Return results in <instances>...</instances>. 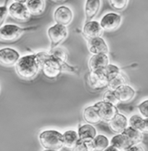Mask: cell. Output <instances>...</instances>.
<instances>
[{
	"label": "cell",
	"mask_w": 148,
	"mask_h": 151,
	"mask_svg": "<svg viewBox=\"0 0 148 151\" xmlns=\"http://www.w3.org/2000/svg\"><path fill=\"white\" fill-rule=\"evenodd\" d=\"M53 1H56V2H60V1H63V0H53Z\"/></svg>",
	"instance_id": "obj_37"
},
{
	"label": "cell",
	"mask_w": 148,
	"mask_h": 151,
	"mask_svg": "<svg viewBox=\"0 0 148 151\" xmlns=\"http://www.w3.org/2000/svg\"><path fill=\"white\" fill-rule=\"evenodd\" d=\"M114 92L118 101L121 103H128L132 101L136 93L132 86L126 84L118 86L116 89H114Z\"/></svg>",
	"instance_id": "obj_12"
},
{
	"label": "cell",
	"mask_w": 148,
	"mask_h": 151,
	"mask_svg": "<svg viewBox=\"0 0 148 151\" xmlns=\"http://www.w3.org/2000/svg\"><path fill=\"white\" fill-rule=\"evenodd\" d=\"M102 99V101L110 103V104L114 105H116L119 103V101H118V99H117V98H116V96L114 94V90H111V89H108L107 91H106L104 93Z\"/></svg>",
	"instance_id": "obj_29"
},
{
	"label": "cell",
	"mask_w": 148,
	"mask_h": 151,
	"mask_svg": "<svg viewBox=\"0 0 148 151\" xmlns=\"http://www.w3.org/2000/svg\"><path fill=\"white\" fill-rule=\"evenodd\" d=\"M123 151H145L144 148L139 143V144H133L131 146H129L127 149H126Z\"/></svg>",
	"instance_id": "obj_33"
},
{
	"label": "cell",
	"mask_w": 148,
	"mask_h": 151,
	"mask_svg": "<svg viewBox=\"0 0 148 151\" xmlns=\"http://www.w3.org/2000/svg\"><path fill=\"white\" fill-rule=\"evenodd\" d=\"M129 0H109L110 5L116 11H123L126 8Z\"/></svg>",
	"instance_id": "obj_30"
},
{
	"label": "cell",
	"mask_w": 148,
	"mask_h": 151,
	"mask_svg": "<svg viewBox=\"0 0 148 151\" xmlns=\"http://www.w3.org/2000/svg\"><path fill=\"white\" fill-rule=\"evenodd\" d=\"M43 151H59V150H46V149H44V150Z\"/></svg>",
	"instance_id": "obj_36"
},
{
	"label": "cell",
	"mask_w": 148,
	"mask_h": 151,
	"mask_svg": "<svg viewBox=\"0 0 148 151\" xmlns=\"http://www.w3.org/2000/svg\"><path fill=\"white\" fill-rule=\"evenodd\" d=\"M138 109H139V111L140 112L141 116L143 117H148V100L146 99L144 100L142 103H140L139 105H138Z\"/></svg>",
	"instance_id": "obj_31"
},
{
	"label": "cell",
	"mask_w": 148,
	"mask_h": 151,
	"mask_svg": "<svg viewBox=\"0 0 148 151\" xmlns=\"http://www.w3.org/2000/svg\"><path fill=\"white\" fill-rule=\"evenodd\" d=\"M25 5L30 15L34 16H39L43 14L45 10L44 0H27Z\"/></svg>",
	"instance_id": "obj_19"
},
{
	"label": "cell",
	"mask_w": 148,
	"mask_h": 151,
	"mask_svg": "<svg viewBox=\"0 0 148 151\" xmlns=\"http://www.w3.org/2000/svg\"><path fill=\"white\" fill-rule=\"evenodd\" d=\"M73 17L74 14L72 10L65 5L59 6L54 12V20L56 21V23L64 26L70 24L73 20Z\"/></svg>",
	"instance_id": "obj_10"
},
{
	"label": "cell",
	"mask_w": 148,
	"mask_h": 151,
	"mask_svg": "<svg viewBox=\"0 0 148 151\" xmlns=\"http://www.w3.org/2000/svg\"><path fill=\"white\" fill-rule=\"evenodd\" d=\"M77 134L79 137V140H93L97 135L96 129L92 124H82L80 125Z\"/></svg>",
	"instance_id": "obj_21"
},
{
	"label": "cell",
	"mask_w": 148,
	"mask_h": 151,
	"mask_svg": "<svg viewBox=\"0 0 148 151\" xmlns=\"http://www.w3.org/2000/svg\"><path fill=\"white\" fill-rule=\"evenodd\" d=\"M109 144L115 147L116 149H118L120 151L125 150L126 149H127L129 146L132 145L128 138L122 133H119V134L114 136L111 141L109 142Z\"/></svg>",
	"instance_id": "obj_22"
},
{
	"label": "cell",
	"mask_w": 148,
	"mask_h": 151,
	"mask_svg": "<svg viewBox=\"0 0 148 151\" xmlns=\"http://www.w3.org/2000/svg\"><path fill=\"white\" fill-rule=\"evenodd\" d=\"M72 151H94L93 140H79Z\"/></svg>",
	"instance_id": "obj_27"
},
{
	"label": "cell",
	"mask_w": 148,
	"mask_h": 151,
	"mask_svg": "<svg viewBox=\"0 0 148 151\" xmlns=\"http://www.w3.org/2000/svg\"><path fill=\"white\" fill-rule=\"evenodd\" d=\"M104 74L107 76L108 82L110 81L114 77H116L118 74L120 73V69L118 66L114 64H107L102 69Z\"/></svg>",
	"instance_id": "obj_26"
},
{
	"label": "cell",
	"mask_w": 148,
	"mask_h": 151,
	"mask_svg": "<svg viewBox=\"0 0 148 151\" xmlns=\"http://www.w3.org/2000/svg\"><path fill=\"white\" fill-rule=\"evenodd\" d=\"M88 48L92 55L107 54L108 46L102 36L93 37L88 39Z\"/></svg>",
	"instance_id": "obj_11"
},
{
	"label": "cell",
	"mask_w": 148,
	"mask_h": 151,
	"mask_svg": "<svg viewBox=\"0 0 148 151\" xmlns=\"http://www.w3.org/2000/svg\"><path fill=\"white\" fill-rule=\"evenodd\" d=\"M122 134H124L126 137L128 138L129 142H131L132 145L140 143L143 141V138H144L143 133H141L140 131L137 130L135 129L132 128L130 126H127L122 131Z\"/></svg>",
	"instance_id": "obj_24"
},
{
	"label": "cell",
	"mask_w": 148,
	"mask_h": 151,
	"mask_svg": "<svg viewBox=\"0 0 148 151\" xmlns=\"http://www.w3.org/2000/svg\"><path fill=\"white\" fill-rule=\"evenodd\" d=\"M109 145V140L104 135H96L93 139L94 151H102Z\"/></svg>",
	"instance_id": "obj_25"
},
{
	"label": "cell",
	"mask_w": 148,
	"mask_h": 151,
	"mask_svg": "<svg viewBox=\"0 0 148 151\" xmlns=\"http://www.w3.org/2000/svg\"><path fill=\"white\" fill-rule=\"evenodd\" d=\"M15 65V69L17 75L25 81L34 79L41 68L40 62L36 54L28 55L19 58Z\"/></svg>",
	"instance_id": "obj_2"
},
{
	"label": "cell",
	"mask_w": 148,
	"mask_h": 151,
	"mask_svg": "<svg viewBox=\"0 0 148 151\" xmlns=\"http://www.w3.org/2000/svg\"><path fill=\"white\" fill-rule=\"evenodd\" d=\"M102 31L103 30L100 25V23L97 21H94V20L87 21L84 24V27L82 29L83 34L88 39L101 36L102 35Z\"/></svg>",
	"instance_id": "obj_15"
},
{
	"label": "cell",
	"mask_w": 148,
	"mask_h": 151,
	"mask_svg": "<svg viewBox=\"0 0 148 151\" xmlns=\"http://www.w3.org/2000/svg\"><path fill=\"white\" fill-rule=\"evenodd\" d=\"M39 142L46 150H61L62 145V134L56 129H47L39 134Z\"/></svg>",
	"instance_id": "obj_3"
},
{
	"label": "cell",
	"mask_w": 148,
	"mask_h": 151,
	"mask_svg": "<svg viewBox=\"0 0 148 151\" xmlns=\"http://www.w3.org/2000/svg\"><path fill=\"white\" fill-rule=\"evenodd\" d=\"M126 80L125 76H124L123 74H121V73H120V74H118L116 77H114V79H112L110 81L108 82L107 86L109 87V89L114 90V89H116L118 86L126 84Z\"/></svg>",
	"instance_id": "obj_28"
},
{
	"label": "cell",
	"mask_w": 148,
	"mask_h": 151,
	"mask_svg": "<svg viewBox=\"0 0 148 151\" xmlns=\"http://www.w3.org/2000/svg\"><path fill=\"white\" fill-rule=\"evenodd\" d=\"M107 64H109V58L107 54L93 55L89 60V68L90 72L102 70Z\"/></svg>",
	"instance_id": "obj_14"
},
{
	"label": "cell",
	"mask_w": 148,
	"mask_h": 151,
	"mask_svg": "<svg viewBox=\"0 0 148 151\" xmlns=\"http://www.w3.org/2000/svg\"><path fill=\"white\" fill-rule=\"evenodd\" d=\"M27 0H14V2H17V3H22V4H25Z\"/></svg>",
	"instance_id": "obj_35"
},
{
	"label": "cell",
	"mask_w": 148,
	"mask_h": 151,
	"mask_svg": "<svg viewBox=\"0 0 148 151\" xmlns=\"http://www.w3.org/2000/svg\"><path fill=\"white\" fill-rule=\"evenodd\" d=\"M7 15H8V7L5 3L4 5L0 6V27L3 26V24L7 17Z\"/></svg>",
	"instance_id": "obj_32"
},
{
	"label": "cell",
	"mask_w": 148,
	"mask_h": 151,
	"mask_svg": "<svg viewBox=\"0 0 148 151\" xmlns=\"http://www.w3.org/2000/svg\"><path fill=\"white\" fill-rule=\"evenodd\" d=\"M36 57L40 62V67L46 77L55 79L60 75L62 72L77 73L75 67L70 66L66 60L59 58L49 52H39L36 53Z\"/></svg>",
	"instance_id": "obj_1"
},
{
	"label": "cell",
	"mask_w": 148,
	"mask_h": 151,
	"mask_svg": "<svg viewBox=\"0 0 148 151\" xmlns=\"http://www.w3.org/2000/svg\"><path fill=\"white\" fill-rule=\"evenodd\" d=\"M122 17L120 15L114 13V12H109L104 15L102 18L101 19L100 25L102 29L107 32H112L116 30L121 24Z\"/></svg>",
	"instance_id": "obj_6"
},
{
	"label": "cell",
	"mask_w": 148,
	"mask_h": 151,
	"mask_svg": "<svg viewBox=\"0 0 148 151\" xmlns=\"http://www.w3.org/2000/svg\"><path fill=\"white\" fill-rule=\"evenodd\" d=\"M83 118L89 124H99L102 119L98 115V112L94 105L88 106L83 111Z\"/></svg>",
	"instance_id": "obj_23"
},
{
	"label": "cell",
	"mask_w": 148,
	"mask_h": 151,
	"mask_svg": "<svg viewBox=\"0 0 148 151\" xmlns=\"http://www.w3.org/2000/svg\"><path fill=\"white\" fill-rule=\"evenodd\" d=\"M48 37L50 41V48H54L62 43L68 37L67 26L56 23L55 25L49 27L47 31Z\"/></svg>",
	"instance_id": "obj_5"
},
{
	"label": "cell",
	"mask_w": 148,
	"mask_h": 151,
	"mask_svg": "<svg viewBox=\"0 0 148 151\" xmlns=\"http://www.w3.org/2000/svg\"><path fill=\"white\" fill-rule=\"evenodd\" d=\"M127 123L130 127L135 129L143 134H147L148 132V120L146 117L139 115H133Z\"/></svg>",
	"instance_id": "obj_17"
},
{
	"label": "cell",
	"mask_w": 148,
	"mask_h": 151,
	"mask_svg": "<svg viewBox=\"0 0 148 151\" xmlns=\"http://www.w3.org/2000/svg\"><path fill=\"white\" fill-rule=\"evenodd\" d=\"M78 141L79 137L77 131L74 129H68L62 134V145L68 150H72Z\"/></svg>",
	"instance_id": "obj_20"
},
{
	"label": "cell",
	"mask_w": 148,
	"mask_h": 151,
	"mask_svg": "<svg viewBox=\"0 0 148 151\" xmlns=\"http://www.w3.org/2000/svg\"><path fill=\"white\" fill-rule=\"evenodd\" d=\"M8 13L13 19L19 22H26L30 18V13L29 12L26 5L22 3L14 2L9 6Z\"/></svg>",
	"instance_id": "obj_7"
},
{
	"label": "cell",
	"mask_w": 148,
	"mask_h": 151,
	"mask_svg": "<svg viewBox=\"0 0 148 151\" xmlns=\"http://www.w3.org/2000/svg\"><path fill=\"white\" fill-rule=\"evenodd\" d=\"M37 26L21 28L15 24H5L0 27V42H14L27 31L37 29Z\"/></svg>",
	"instance_id": "obj_4"
},
{
	"label": "cell",
	"mask_w": 148,
	"mask_h": 151,
	"mask_svg": "<svg viewBox=\"0 0 148 151\" xmlns=\"http://www.w3.org/2000/svg\"><path fill=\"white\" fill-rule=\"evenodd\" d=\"M94 106L95 107L101 119L106 122H109L115 116V114L118 113V110L115 105L105 101L97 102L94 105Z\"/></svg>",
	"instance_id": "obj_8"
},
{
	"label": "cell",
	"mask_w": 148,
	"mask_h": 151,
	"mask_svg": "<svg viewBox=\"0 0 148 151\" xmlns=\"http://www.w3.org/2000/svg\"><path fill=\"white\" fill-rule=\"evenodd\" d=\"M102 151H120V150H118V149H116L115 147H114V146H112V145H110V144H109V145H108V146H107V148Z\"/></svg>",
	"instance_id": "obj_34"
},
{
	"label": "cell",
	"mask_w": 148,
	"mask_h": 151,
	"mask_svg": "<svg viewBox=\"0 0 148 151\" xmlns=\"http://www.w3.org/2000/svg\"><path fill=\"white\" fill-rule=\"evenodd\" d=\"M127 118L121 113H116L115 116L109 121V127L114 133H122V131L127 127Z\"/></svg>",
	"instance_id": "obj_16"
},
{
	"label": "cell",
	"mask_w": 148,
	"mask_h": 151,
	"mask_svg": "<svg viewBox=\"0 0 148 151\" xmlns=\"http://www.w3.org/2000/svg\"><path fill=\"white\" fill-rule=\"evenodd\" d=\"M101 8V0H87L85 3V16L86 22L93 20L98 14Z\"/></svg>",
	"instance_id": "obj_18"
},
{
	"label": "cell",
	"mask_w": 148,
	"mask_h": 151,
	"mask_svg": "<svg viewBox=\"0 0 148 151\" xmlns=\"http://www.w3.org/2000/svg\"><path fill=\"white\" fill-rule=\"evenodd\" d=\"M20 58L19 53L11 47L0 48V64L4 67L14 66L18 59Z\"/></svg>",
	"instance_id": "obj_9"
},
{
	"label": "cell",
	"mask_w": 148,
	"mask_h": 151,
	"mask_svg": "<svg viewBox=\"0 0 148 151\" xmlns=\"http://www.w3.org/2000/svg\"><path fill=\"white\" fill-rule=\"evenodd\" d=\"M89 84L93 89H102L107 86L108 80L102 70L91 72L89 76Z\"/></svg>",
	"instance_id": "obj_13"
}]
</instances>
